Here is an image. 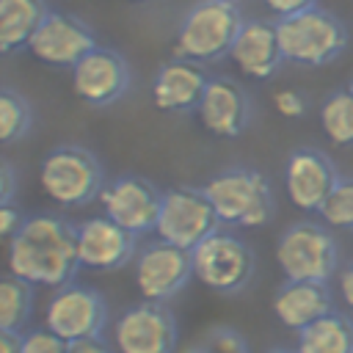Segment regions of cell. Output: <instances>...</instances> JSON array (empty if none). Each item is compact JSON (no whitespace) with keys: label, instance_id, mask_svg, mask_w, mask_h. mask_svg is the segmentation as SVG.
<instances>
[{"label":"cell","instance_id":"6da1fadb","mask_svg":"<svg viewBox=\"0 0 353 353\" xmlns=\"http://www.w3.org/2000/svg\"><path fill=\"white\" fill-rule=\"evenodd\" d=\"M8 273L33 287H61L80 270L74 223L58 212H33L6 248Z\"/></svg>","mask_w":353,"mask_h":353},{"label":"cell","instance_id":"7a4b0ae2","mask_svg":"<svg viewBox=\"0 0 353 353\" xmlns=\"http://www.w3.org/2000/svg\"><path fill=\"white\" fill-rule=\"evenodd\" d=\"M243 14L232 0H196L179 19L174 36V55L196 63H215L229 55Z\"/></svg>","mask_w":353,"mask_h":353},{"label":"cell","instance_id":"3957f363","mask_svg":"<svg viewBox=\"0 0 353 353\" xmlns=\"http://www.w3.org/2000/svg\"><path fill=\"white\" fill-rule=\"evenodd\" d=\"M204 193L215 207L221 226L254 229L265 226L276 212V199L268 176L248 165H232L218 171L204 185Z\"/></svg>","mask_w":353,"mask_h":353},{"label":"cell","instance_id":"277c9868","mask_svg":"<svg viewBox=\"0 0 353 353\" xmlns=\"http://www.w3.org/2000/svg\"><path fill=\"white\" fill-rule=\"evenodd\" d=\"M39 185L58 207L77 210L99 199L105 188V168L91 149L80 143H61L44 154L39 165Z\"/></svg>","mask_w":353,"mask_h":353},{"label":"cell","instance_id":"5b68a950","mask_svg":"<svg viewBox=\"0 0 353 353\" xmlns=\"http://www.w3.org/2000/svg\"><path fill=\"white\" fill-rule=\"evenodd\" d=\"M276 33L284 61H292L298 66H325L336 61L347 47L345 22L334 11L320 6L276 19Z\"/></svg>","mask_w":353,"mask_h":353},{"label":"cell","instance_id":"8992f818","mask_svg":"<svg viewBox=\"0 0 353 353\" xmlns=\"http://www.w3.org/2000/svg\"><path fill=\"white\" fill-rule=\"evenodd\" d=\"M276 262L290 281H331L339 273V245L325 223L295 221L276 243Z\"/></svg>","mask_w":353,"mask_h":353},{"label":"cell","instance_id":"52a82bcc","mask_svg":"<svg viewBox=\"0 0 353 353\" xmlns=\"http://www.w3.org/2000/svg\"><path fill=\"white\" fill-rule=\"evenodd\" d=\"M193 276L212 292L237 295L243 292L256 270V256L251 245L234 232L218 229L204 237L193 251Z\"/></svg>","mask_w":353,"mask_h":353},{"label":"cell","instance_id":"ba28073f","mask_svg":"<svg viewBox=\"0 0 353 353\" xmlns=\"http://www.w3.org/2000/svg\"><path fill=\"white\" fill-rule=\"evenodd\" d=\"M218 229H221V218L210 204L204 188L179 185V188L163 190L160 215L154 226V234L160 240L176 248L193 251L204 237H210Z\"/></svg>","mask_w":353,"mask_h":353},{"label":"cell","instance_id":"9c48e42d","mask_svg":"<svg viewBox=\"0 0 353 353\" xmlns=\"http://www.w3.org/2000/svg\"><path fill=\"white\" fill-rule=\"evenodd\" d=\"M44 325L63 342L102 336L108 325V301L94 287L69 281L52 290L44 306Z\"/></svg>","mask_w":353,"mask_h":353},{"label":"cell","instance_id":"30bf717a","mask_svg":"<svg viewBox=\"0 0 353 353\" xmlns=\"http://www.w3.org/2000/svg\"><path fill=\"white\" fill-rule=\"evenodd\" d=\"M132 279L143 301L165 303L185 290L193 279V256L185 248H176L165 240H152L138 248L132 259Z\"/></svg>","mask_w":353,"mask_h":353},{"label":"cell","instance_id":"8fae6325","mask_svg":"<svg viewBox=\"0 0 353 353\" xmlns=\"http://www.w3.org/2000/svg\"><path fill=\"white\" fill-rule=\"evenodd\" d=\"M176 339V320L171 309L157 301L132 303L113 320L116 353H174Z\"/></svg>","mask_w":353,"mask_h":353},{"label":"cell","instance_id":"7c38bea8","mask_svg":"<svg viewBox=\"0 0 353 353\" xmlns=\"http://www.w3.org/2000/svg\"><path fill=\"white\" fill-rule=\"evenodd\" d=\"M94 47H97L94 30L80 17L63 14V11H50V8L28 41V52L39 63L55 66V69H72Z\"/></svg>","mask_w":353,"mask_h":353},{"label":"cell","instance_id":"4fadbf2b","mask_svg":"<svg viewBox=\"0 0 353 353\" xmlns=\"http://www.w3.org/2000/svg\"><path fill=\"white\" fill-rule=\"evenodd\" d=\"M163 190H157L146 176L138 174H121L110 182H105L99 193L102 215L116 221L121 229L132 234H149L157 226Z\"/></svg>","mask_w":353,"mask_h":353},{"label":"cell","instance_id":"5bb4252c","mask_svg":"<svg viewBox=\"0 0 353 353\" xmlns=\"http://www.w3.org/2000/svg\"><path fill=\"white\" fill-rule=\"evenodd\" d=\"M72 91L91 108H108L119 102L132 83L127 58L113 47H94L72 69Z\"/></svg>","mask_w":353,"mask_h":353},{"label":"cell","instance_id":"9a60e30c","mask_svg":"<svg viewBox=\"0 0 353 353\" xmlns=\"http://www.w3.org/2000/svg\"><path fill=\"white\" fill-rule=\"evenodd\" d=\"M77 262L94 273H110L130 265L138 254V234L121 229L108 215L85 218L74 226Z\"/></svg>","mask_w":353,"mask_h":353},{"label":"cell","instance_id":"2e32d148","mask_svg":"<svg viewBox=\"0 0 353 353\" xmlns=\"http://www.w3.org/2000/svg\"><path fill=\"white\" fill-rule=\"evenodd\" d=\"M339 171L334 160L314 149V146H298L290 152L284 163V190L287 199L303 210V212H320L328 193L339 182Z\"/></svg>","mask_w":353,"mask_h":353},{"label":"cell","instance_id":"e0dca14e","mask_svg":"<svg viewBox=\"0 0 353 353\" xmlns=\"http://www.w3.org/2000/svg\"><path fill=\"white\" fill-rule=\"evenodd\" d=\"M201 127L215 138H237L245 132L254 116L248 91L232 77H210L196 108Z\"/></svg>","mask_w":353,"mask_h":353},{"label":"cell","instance_id":"ac0fdd59","mask_svg":"<svg viewBox=\"0 0 353 353\" xmlns=\"http://www.w3.org/2000/svg\"><path fill=\"white\" fill-rule=\"evenodd\" d=\"M207 80H210V74L204 72L201 63L174 55L154 72L152 102L163 113H190L199 108Z\"/></svg>","mask_w":353,"mask_h":353},{"label":"cell","instance_id":"d6986e66","mask_svg":"<svg viewBox=\"0 0 353 353\" xmlns=\"http://www.w3.org/2000/svg\"><path fill=\"white\" fill-rule=\"evenodd\" d=\"M229 58L251 80L273 77L284 63L276 22H270V19H245L234 44H232V50H229Z\"/></svg>","mask_w":353,"mask_h":353},{"label":"cell","instance_id":"ffe728a7","mask_svg":"<svg viewBox=\"0 0 353 353\" xmlns=\"http://www.w3.org/2000/svg\"><path fill=\"white\" fill-rule=\"evenodd\" d=\"M334 312V295L325 281H290L273 295V314L290 331H303L314 320Z\"/></svg>","mask_w":353,"mask_h":353},{"label":"cell","instance_id":"44dd1931","mask_svg":"<svg viewBox=\"0 0 353 353\" xmlns=\"http://www.w3.org/2000/svg\"><path fill=\"white\" fill-rule=\"evenodd\" d=\"M44 14V0H0V55L28 50V41Z\"/></svg>","mask_w":353,"mask_h":353},{"label":"cell","instance_id":"7402d4cb","mask_svg":"<svg viewBox=\"0 0 353 353\" xmlns=\"http://www.w3.org/2000/svg\"><path fill=\"white\" fill-rule=\"evenodd\" d=\"M298 353H353V320L342 312H328L298 331Z\"/></svg>","mask_w":353,"mask_h":353},{"label":"cell","instance_id":"603a6c76","mask_svg":"<svg viewBox=\"0 0 353 353\" xmlns=\"http://www.w3.org/2000/svg\"><path fill=\"white\" fill-rule=\"evenodd\" d=\"M33 312V284L14 273L0 276V331L22 334Z\"/></svg>","mask_w":353,"mask_h":353},{"label":"cell","instance_id":"cb8c5ba5","mask_svg":"<svg viewBox=\"0 0 353 353\" xmlns=\"http://www.w3.org/2000/svg\"><path fill=\"white\" fill-rule=\"evenodd\" d=\"M320 124L331 143L353 146V94L347 88L331 91L320 105Z\"/></svg>","mask_w":353,"mask_h":353},{"label":"cell","instance_id":"d4e9b609","mask_svg":"<svg viewBox=\"0 0 353 353\" xmlns=\"http://www.w3.org/2000/svg\"><path fill=\"white\" fill-rule=\"evenodd\" d=\"M33 127V108L30 102L8 88L0 85V146H11L17 141H22Z\"/></svg>","mask_w":353,"mask_h":353},{"label":"cell","instance_id":"484cf974","mask_svg":"<svg viewBox=\"0 0 353 353\" xmlns=\"http://www.w3.org/2000/svg\"><path fill=\"white\" fill-rule=\"evenodd\" d=\"M320 218L331 229L353 232V176H339L325 204L320 207Z\"/></svg>","mask_w":353,"mask_h":353},{"label":"cell","instance_id":"4316f807","mask_svg":"<svg viewBox=\"0 0 353 353\" xmlns=\"http://www.w3.org/2000/svg\"><path fill=\"white\" fill-rule=\"evenodd\" d=\"M66 345L55 331H50L47 325L41 328H30L19 336V353H66Z\"/></svg>","mask_w":353,"mask_h":353},{"label":"cell","instance_id":"83f0119b","mask_svg":"<svg viewBox=\"0 0 353 353\" xmlns=\"http://www.w3.org/2000/svg\"><path fill=\"white\" fill-rule=\"evenodd\" d=\"M207 353H248L245 339L234 328H212L204 339Z\"/></svg>","mask_w":353,"mask_h":353},{"label":"cell","instance_id":"f1b7e54d","mask_svg":"<svg viewBox=\"0 0 353 353\" xmlns=\"http://www.w3.org/2000/svg\"><path fill=\"white\" fill-rule=\"evenodd\" d=\"M273 105L284 119H301L306 116V97L295 88H281L273 94Z\"/></svg>","mask_w":353,"mask_h":353},{"label":"cell","instance_id":"f546056e","mask_svg":"<svg viewBox=\"0 0 353 353\" xmlns=\"http://www.w3.org/2000/svg\"><path fill=\"white\" fill-rule=\"evenodd\" d=\"M25 218H28V215H22V210H19L14 201L0 204V245L8 248V243H11V240L17 237V232L22 229Z\"/></svg>","mask_w":353,"mask_h":353},{"label":"cell","instance_id":"4dcf8cb0","mask_svg":"<svg viewBox=\"0 0 353 353\" xmlns=\"http://www.w3.org/2000/svg\"><path fill=\"white\" fill-rule=\"evenodd\" d=\"M262 3L276 19H284V17H292V14H301L312 6H317V0H262Z\"/></svg>","mask_w":353,"mask_h":353},{"label":"cell","instance_id":"1f68e13d","mask_svg":"<svg viewBox=\"0 0 353 353\" xmlns=\"http://www.w3.org/2000/svg\"><path fill=\"white\" fill-rule=\"evenodd\" d=\"M14 193H17V168L6 157H0V204L14 201Z\"/></svg>","mask_w":353,"mask_h":353},{"label":"cell","instance_id":"d6a6232c","mask_svg":"<svg viewBox=\"0 0 353 353\" xmlns=\"http://www.w3.org/2000/svg\"><path fill=\"white\" fill-rule=\"evenodd\" d=\"M66 353H116L102 336H88V339H77L66 345Z\"/></svg>","mask_w":353,"mask_h":353},{"label":"cell","instance_id":"836d02e7","mask_svg":"<svg viewBox=\"0 0 353 353\" xmlns=\"http://www.w3.org/2000/svg\"><path fill=\"white\" fill-rule=\"evenodd\" d=\"M339 298L347 309H353V259H347L339 270Z\"/></svg>","mask_w":353,"mask_h":353},{"label":"cell","instance_id":"e575fe53","mask_svg":"<svg viewBox=\"0 0 353 353\" xmlns=\"http://www.w3.org/2000/svg\"><path fill=\"white\" fill-rule=\"evenodd\" d=\"M19 336L11 331H0V353H19Z\"/></svg>","mask_w":353,"mask_h":353},{"label":"cell","instance_id":"d590c367","mask_svg":"<svg viewBox=\"0 0 353 353\" xmlns=\"http://www.w3.org/2000/svg\"><path fill=\"white\" fill-rule=\"evenodd\" d=\"M265 353H298V350H290V347H270V350H265Z\"/></svg>","mask_w":353,"mask_h":353},{"label":"cell","instance_id":"8d00e7d4","mask_svg":"<svg viewBox=\"0 0 353 353\" xmlns=\"http://www.w3.org/2000/svg\"><path fill=\"white\" fill-rule=\"evenodd\" d=\"M347 91L353 94V74H350V80H347Z\"/></svg>","mask_w":353,"mask_h":353},{"label":"cell","instance_id":"74e56055","mask_svg":"<svg viewBox=\"0 0 353 353\" xmlns=\"http://www.w3.org/2000/svg\"><path fill=\"white\" fill-rule=\"evenodd\" d=\"M130 3H149V0H130Z\"/></svg>","mask_w":353,"mask_h":353},{"label":"cell","instance_id":"f35d334b","mask_svg":"<svg viewBox=\"0 0 353 353\" xmlns=\"http://www.w3.org/2000/svg\"><path fill=\"white\" fill-rule=\"evenodd\" d=\"M232 3H237V0H232Z\"/></svg>","mask_w":353,"mask_h":353}]
</instances>
